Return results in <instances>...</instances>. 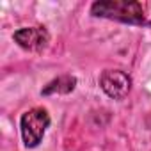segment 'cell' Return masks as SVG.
<instances>
[{"label":"cell","mask_w":151,"mask_h":151,"mask_svg":"<svg viewBox=\"0 0 151 151\" xmlns=\"http://www.w3.org/2000/svg\"><path fill=\"white\" fill-rule=\"evenodd\" d=\"M91 14L132 25H144L146 14L140 2L133 0H100L91 6Z\"/></svg>","instance_id":"6da1fadb"},{"label":"cell","mask_w":151,"mask_h":151,"mask_svg":"<svg viewBox=\"0 0 151 151\" xmlns=\"http://www.w3.org/2000/svg\"><path fill=\"white\" fill-rule=\"evenodd\" d=\"M48 124H50V116L45 109L36 107V109L27 110L22 116V121H20L22 137H23L25 146L27 147H36L41 142Z\"/></svg>","instance_id":"7a4b0ae2"},{"label":"cell","mask_w":151,"mask_h":151,"mask_svg":"<svg viewBox=\"0 0 151 151\" xmlns=\"http://www.w3.org/2000/svg\"><path fill=\"white\" fill-rule=\"evenodd\" d=\"M100 86L103 93L114 100H123L132 87V78L121 69H107L100 77Z\"/></svg>","instance_id":"3957f363"},{"label":"cell","mask_w":151,"mask_h":151,"mask_svg":"<svg viewBox=\"0 0 151 151\" xmlns=\"http://www.w3.org/2000/svg\"><path fill=\"white\" fill-rule=\"evenodd\" d=\"M14 41L30 52H41L50 41V34L45 27H23L14 32Z\"/></svg>","instance_id":"277c9868"},{"label":"cell","mask_w":151,"mask_h":151,"mask_svg":"<svg viewBox=\"0 0 151 151\" xmlns=\"http://www.w3.org/2000/svg\"><path fill=\"white\" fill-rule=\"evenodd\" d=\"M75 86H77V78L71 77V75H64V77L52 80L43 89V94L45 96H48V94H68L75 89Z\"/></svg>","instance_id":"5b68a950"}]
</instances>
